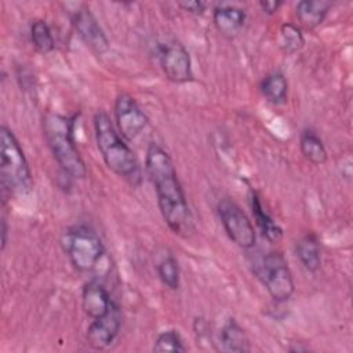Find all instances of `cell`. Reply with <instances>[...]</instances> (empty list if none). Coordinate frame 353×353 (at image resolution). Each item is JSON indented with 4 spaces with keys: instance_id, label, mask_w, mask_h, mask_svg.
Returning a JSON list of instances; mask_svg holds the SVG:
<instances>
[{
    "instance_id": "cell-18",
    "label": "cell",
    "mask_w": 353,
    "mask_h": 353,
    "mask_svg": "<svg viewBox=\"0 0 353 353\" xmlns=\"http://www.w3.org/2000/svg\"><path fill=\"white\" fill-rule=\"evenodd\" d=\"M299 149L302 156L314 165H321L327 161V149L321 138L312 128H305L299 135Z\"/></svg>"
},
{
    "instance_id": "cell-15",
    "label": "cell",
    "mask_w": 353,
    "mask_h": 353,
    "mask_svg": "<svg viewBox=\"0 0 353 353\" xmlns=\"http://www.w3.org/2000/svg\"><path fill=\"white\" fill-rule=\"evenodd\" d=\"M250 207L255 219L256 226L261 233L269 243H279L283 239V229L280 225L272 218V215L263 208L261 197L255 190H251L250 194Z\"/></svg>"
},
{
    "instance_id": "cell-16",
    "label": "cell",
    "mask_w": 353,
    "mask_h": 353,
    "mask_svg": "<svg viewBox=\"0 0 353 353\" xmlns=\"http://www.w3.org/2000/svg\"><path fill=\"white\" fill-rule=\"evenodd\" d=\"M331 6L327 0H302L296 4L295 14L303 28L314 29L324 22Z\"/></svg>"
},
{
    "instance_id": "cell-1",
    "label": "cell",
    "mask_w": 353,
    "mask_h": 353,
    "mask_svg": "<svg viewBox=\"0 0 353 353\" xmlns=\"http://www.w3.org/2000/svg\"><path fill=\"white\" fill-rule=\"evenodd\" d=\"M145 171L154 188L163 219L175 234L189 237L194 230L190 207L171 156L156 142L146 149Z\"/></svg>"
},
{
    "instance_id": "cell-24",
    "label": "cell",
    "mask_w": 353,
    "mask_h": 353,
    "mask_svg": "<svg viewBox=\"0 0 353 353\" xmlns=\"http://www.w3.org/2000/svg\"><path fill=\"white\" fill-rule=\"evenodd\" d=\"M178 6L186 11V12H190V14H194V15H199V14H203L204 10H205V4L203 1H182V3H178Z\"/></svg>"
},
{
    "instance_id": "cell-7",
    "label": "cell",
    "mask_w": 353,
    "mask_h": 353,
    "mask_svg": "<svg viewBox=\"0 0 353 353\" xmlns=\"http://www.w3.org/2000/svg\"><path fill=\"white\" fill-rule=\"evenodd\" d=\"M216 210L228 237L243 250L252 248L256 243V232L241 207L232 199L223 197L218 201Z\"/></svg>"
},
{
    "instance_id": "cell-3",
    "label": "cell",
    "mask_w": 353,
    "mask_h": 353,
    "mask_svg": "<svg viewBox=\"0 0 353 353\" xmlns=\"http://www.w3.org/2000/svg\"><path fill=\"white\" fill-rule=\"evenodd\" d=\"M74 116L47 113L43 119V132L52 157L69 178L87 176V165L74 139Z\"/></svg>"
},
{
    "instance_id": "cell-21",
    "label": "cell",
    "mask_w": 353,
    "mask_h": 353,
    "mask_svg": "<svg viewBox=\"0 0 353 353\" xmlns=\"http://www.w3.org/2000/svg\"><path fill=\"white\" fill-rule=\"evenodd\" d=\"M156 269H157L159 279L167 288H170L172 291L179 288L181 269H179L178 259L172 254L164 255L156 265Z\"/></svg>"
},
{
    "instance_id": "cell-8",
    "label": "cell",
    "mask_w": 353,
    "mask_h": 353,
    "mask_svg": "<svg viewBox=\"0 0 353 353\" xmlns=\"http://www.w3.org/2000/svg\"><path fill=\"white\" fill-rule=\"evenodd\" d=\"M157 58L164 76L172 83H188L193 79L192 59L186 47L176 39L159 44Z\"/></svg>"
},
{
    "instance_id": "cell-2",
    "label": "cell",
    "mask_w": 353,
    "mask_h": 353,
    "mask_svg": "<svg viewBox=\"0 0 353 353\" xmlns=\"http://www.w3.org/2000/svg\"><path fill=\"white\" fill-rule=\"evenodd\" d=\"M92 121L95 142L106 167L132 186H138L142 181L138 159L125 139L119 134L110 116L105 110H98Z\"/></svg>"
},
{
    "instance_id": "cell-23",
    "label": "cell",
    "mask_w": 353,
    "mask_h": 353,
    "mask_svg": "<svg viewBox=\"0 0 353 353\" xmlns=\"http://www.w3.org/2000/svg\"><path fill=\"white\" fill-rule=\"evenodd\" d=\"M152 350L156 353H183L186 352V347L183 345L181 334L176 330H165L157 335Z\"/></svg>"
},
{
    "instance_id": "cell-26",
    "label": "cell",
    "mask_w": 353,
    "mask_h": 353,
    "mask_svg": "<svg viewBox=\"0 0 353 353\" xmlns=\"http://www.w3.org/2000/svg\"><path fill=\"white\" fill-rule=\"evenodd\" d=\"M7 244V221L6 218L1 219V250L6 248Z\"/></svg>"
},
{
    "instance_id": "cell-19",
    "label": "cell",
    "mask_w": 353,
    "mask_h": 353,
    "mask_svg": "<svg viewBox=\"0 0 353 353\" xmlns=\"http://www.w3.org/2000/svg\"><path fill=\"white\" fill-rule=\"evenodd\" d=\"M261 92L265 99L273 105H281L287 101L288 81L280 72L268 74L261 83Z\"/></svg>"
},
{
    "instance_id": "cell-12",
    "label": "cell",
    "mask_w": 353,
    "mask_h": 353,
    "mask_svg": "<svg viewBox=\"0 0 353 353\" xmlns=\"http://www.w3.org/2000/svg\"><path fill=\"white\" fill-rule=\"evenodd\" d=\"M112 303L113 299L103 284L97 280H91L84 284L81 291V307L91 320L103 316Z\"/></svg>"
},
{
    "instance_id": "cell-9",
    "label": "cell",
    "mask_w": 353,
    "mask_h": 353,
    "mask_svg": "<svg viewBox=\"0 0 353 353\" xmlns=\"http://www.w3.org/2000/svg\"><path fill=\"white\" fill-rule=\"evenodd\" d=\"M114 124L125 141H134L148 125V116L130 94H119L113 108Z\"/></svg>"
},
{
    "instance_id": "cell-25",
    "label": "cell",
    "mask_w": 353,
    "mask_h": 353,
    "mask_svg": "<svg viewBox=\"0 0 353 353\" xmlns=\"http://www.w3.org/2000/svg\"><path fill=\"white\" fill-rule=\"evenodd\" d=\"M281 6H283V1H279V0H262V1H259L261 10L268 15H273L274 12H277Z\"/></svg>"
},
{
    "instance_id": "cell-13",
    "label": "cell",
    "mask_w": 353,
    "mask_h": 353,
    "mask_svg": "<svg viewBox=\"0 0 353 353\" xmlns=\"http://www.w3.org/2000/svg\"><path fill=\"white\" fill-rule=\"evenodd\" d=\"M245 18V11L232 4H221L212 11V21L216 30L226 37L236 36L244 26Z\"/></svg>"
},
{
    "instance_id": "cell-11",
    "label": "cell",
    "mask_w": 353,
    "mask_h": 353,
    "mask_svg": "<svg viewBox=\"0 0 353 353\" xmlns=\"http://www.w3.org/2000/svg\"><path fill=\"white\" fill-rule=\"evenodd\" d=\"M72 23L81 40L97 54H105L106 51H109L110 44L108 36L105 34L102 26L99 25L90 8L83 6L77 11H74L72 17Z\"/></svg>"
},
{
    "instance_id": "cell-4",
    "label": "cell",
    "mask_w": 353,
    "mask_h": 353,
    "mask_svg": "<svg viewBox=\"0 0 353 353\" xmlns=\"http://www.w3.org/2000/svg\"><path fill=\"white\" fill-rule=\"evenodd\" d=\"M0 183L3 193L26 194L32 190V172L25 153L7 127H0Z\"/></svg>"
},
{
    "instance_id": "cell-17",
    "label": "cell",
    "mask_w": 353,
    "mask_h": 353,
    "mask_svg": "<svg viewBox=\"0 0 353 353\" xmlns=\"http://www.w3.org/2000/svg\"><path fill=\"white\" fill-rule=\"evenodd\" d=\"M295 254L307 272L316 273L321 268V248L314 233L309 232L296 241Z\"/></svg>"
},
{
    "instance_id": "cell-14",
    "label": "cell",
    "mask_w": 353,
    "mask_h": 353,
    "mask_svg": "<svg viewBox=\"0 0 353 353\" xmlns=\"http://www.w3.org/2000/svg\"><path fill=\"white\" fill-rule=\"evenodd\" d=\"M219 349L230 353H248L251 343L244 328L234 320L229 319L219 332Z\"/></svg>"
},
{
    "instance_id": "cell-10",
    "label": "cell",
    "mask_w": 353,
    "mask_h": 353,
    "mask_svg": "<svg viewBox=\"0 0 353 353\" xmlns=\"http://www.w3.org/2000/svg\"><path fill=\"white\" fill-rule=\"evenodd\" d=\"M121 328V310L120 306L113 301L109 310L98 317L92 319L87 327V342L95 350L108 349L117 338Z\"/></svg>"
},
{
    "instance_id": "cell-22",
    "label": "cell",
    "mask_w": 353,
    "mask_h": 353,
    "mask_svg": "<svg viewBox=\"0 0 353 353\" xmlns=\"http://www.w3.org/2000/svg\"><path fill=\"white\" fill-rule=\"evenodd\" d=\"M30 40L33 47L40 54H48L55 48V40L48 23L43 19H36L30 25Z\"/></svg>"
},
{
    "instance_id": "cell-20",
    "label": "cell",
    "mask_w": 353,
    "mask_h": 353,
    "mask_svg": "<svg viewBox=\"0 0 353 353\" xmlns=\"http://www.w3.org/2000/svg\"><path fill=\"white\" fill-rule=\"evenodd\" d=\"M305 44V37L299 26L292 22H285L279 30V46L284 54L291 55L298 52Z\"/></svg>"
},
{
    "instance_id": "cell-27",
    "label": "cell",
    "mask_w": 353,
    "mask_h": 353,
    "mask_svg": "<svg viewBox=\"0 0 353 353\" xmlns=\"http://www.w3.org/2000/svg\"><path fill=\"white\" fill-rule=\"evenodd\" d=\"M288 350H290V352H307V350H309V347H307V346L295 345V346H291Z\"/></svg>"
},
{
    "instance_id": "cell-5",
    "label": "cell",
    "mask_w": 353,
    "mask_h": 353,
    "mask_svg": "<svg viewBox=\"0 0 353 353\" xmlns=\"http://www.w3.org/2000/svg\"><path fill=\"white\" fill-rule=\"evenodd\" d=\"M61 247L73 268L81 273L97 269L105 254L101 237L87 225L68 228L61 237Z\"/></svg>"
},
{
    "instance_id": "cell-6",
    "label": "cell",
    "mask_w": 353,
    "mask_h": 353,
    "mask_svg": "<svg viewBox=\"0 0 353 353\" xmlns=\"http://www.w3.org/2000/svg\"><path fill=\"white\" fill-rule=\"evenodd\" d=\"M256 274L276 302H287L294 295L295 284L292 273L281 252H268L262 258Z\"/></svg>"
}]
</instances>
